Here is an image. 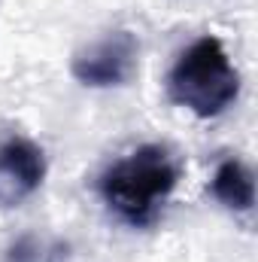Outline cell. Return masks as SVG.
Segmentation results:
<instances>
[{
	"label": "cell",
	"mask_w": 258,
	"mask_h": 262,
	"mask_svg": "<svg viewBox=\"0 0 258 262\" xmlns=\"http://www.w3.org/2000/svg\"><path fill=\"white\" fill-rule=\"evenodd\" d=\"M179 183V165L161 143L137 146L97 177V195L131 229H149Z\"/></svg>",
	"instance_id": "1"
},
{
	"label": "cell",
	"mask_w": 258,
	"mask_h": 262,
	"mask_svg": "<svg viewBox=\"0 0 258 262\" xmlns=\"http://www.w3.org/2000/svg\"><path fill=\"white\" fill-rule=\"evenodd\" d=\"M167 98L197 119H216L240 98V70L219 37L203 34L179 52L167 73Z\"/></svg>",
	"instance_id": "2"
},
{
	"label": "cell",
	"mask_w": 258,
	"mask_h": 262,
	"mask_svg": "<svg viewBox=\"0 0 258 262\" xmlns=\"http://www.w3.org/2000/svg\"><path fill=\"white\" fill-rule=\"evenodd\" d=\"M140 64V40L128 28L107 31L70 58V73L85 89H122Z\"/></svg>",
	"instance_id": "3"
},
{
	"label": "cell",
	"mask_w": 258,
	"mask_h": 262,
	"mask_svg": "<svg viewBox=\"0 0 258 262\" xmlns=\"http://www.w3.org/2000/svg\"><path fill=\"white\" fill-rule=\"evenodd\" d=\"M49 162L43 146L28 137H12L0 146V210L24 204L46 180Z\"/></svg>",
	"instance_id": "4"
},
{
	"label": "cell",
	"mask_w": 258,
	"mask_h": 262,
	"mask_svg": "<svg viewBox=\"0 0 258 262\" xmlns=\"http://www.w3.org/2000/svg\"><path fill=\"white\" fill-rule=\"evenodd\" d=\"M210 192L231 213H249L255 207V174L240 159H222L213 171Z\"/></svg>",
	"instance_id": "5"
},
{
	"label": "cell",
	"mask_w": 258,
	"mask_h": 262,
	"mask_svg": "<svg viewBox=\"0 0 258 262\" xmlns=\"http://www.w3.org/2000/svg\"><path fill=\"white\" fill-rule=\"evenodd\" d=\"M3 262H70V244L55 235L28 232L6 247Z\"/></svg>",
	"instance_id": "6"
}]
</instances>
